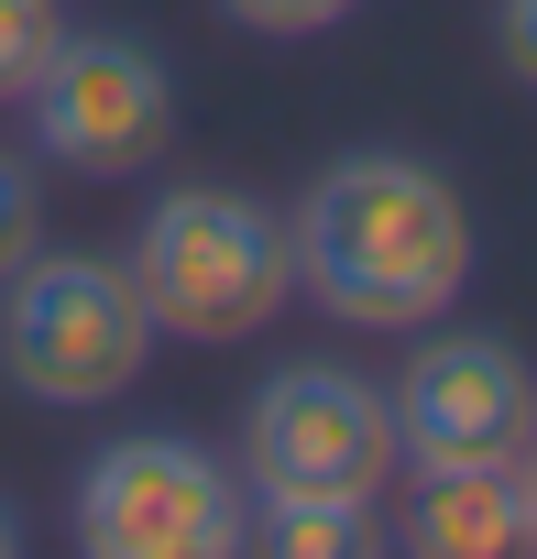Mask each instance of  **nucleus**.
Segmentation results:
<instances>
[{"label":"nucleus","instance_id":"1","mask_svg":"<svg viewBox=\"0 0 537 559\" xmlns=\"http://www.w3.org/2000/svg\"><path fill=\"white\" fill-rule=\"evenodd\" d=\"M297 286L351 330H428L472 286V209L417 154H341L286 219Z\"/></svg>","mask_w":537,"mask_h":559},{"label":"nucleus","instance_id":"2","mask_svg":"<svg viewBox=\"0 0 537 559\" xmlns=\"http://www.w3.org/2000/svg\"><path fill=\"white\" fill-rule=\"evenodd\" d=\"M154 341L165 330L121 252H23L0 274V384L34 406H110Z\"/></svg>","mask_w":537,"mask_h":559},{"label":"nucleus","instance_id":"3","mask_svg":"<svg viewBox=\"0 0 537 559\" xmlns=\"http://www.w3.org/2000/svg\"><path fill=\"white\" fill-rule=\"evenodd\" d=\"M132 286L154 308V330L176 341H252L297 297V241L275 209H252L230 187H165L132 230Z\"/></svg>","mask_w":537,"mask_h":559},{"label":"nucleus","instance_id":"4","mask_svg":"<svg viewBox=\"0 0 537 559\" xmlns=\"http://www.w3.org/2000/svg\"><path fill=\"white\" fill-rule=\"evenodd\" d=\"M241 472L263 504H373L395 483V406L341 362H297L241 406Z\"/></svg>","mask_w":537,"mask_h":559},{"label":"nucleus","instance_id":"5","mask_svg":"<svg viewBox=\"0 0 537 559\" xmlns=\"http://www.w3.org/2000/svg\"><path fill=\"white\" fill-rule=\"evenodd\" d=\"M241 537H252L241 483L176 428L110 439L77 472V548H99V559H230Z\"/></svg>","mask_w":537,"mask_h":559},{"label":"nucleus","instance_id":"6","mask_svg":"<svg viewBox=\"0 0 537 559\" xmlns=\"http://www.w3.org/2000/svg\"><path fill=\"white\" fill-rule=\"evenodd\" d=\"M23 110H34V143L67 176H143L176 143V78L132 34H56Z\"/></svg>","mask_w":537,"mask_h":559},{"label":"nucleus","instance_id":"7","mask_svg":"<svg viewBox=\"0 0 537 559\" xmlns=\"http://www.w3.org/2000/svg\"><path fill=\"white\" fill-rule=\"evenodd\" d=\"M537 439V373L504 341H428L395 384L406 472H515Z\"/></svg>","mask_w":537,"mask_h":559},{"label":"nucleus","instance_id":"8","mask_svg":"<svg viewBox=\"0 0 537 559\" xmlns=\"http://www.w3.org/2000/svg\"><path fill=\"white\" fill-rule=\"evenodd\" d=\"M406 548L417 559H515V548H537L526 472H417Z\"/></svg>","mask_w":537,"mask_h":559},{"label":"nucleus","instance_id":"9","mask_svg":"<svg viewBox=\"0 0 537 559\" xmlns=\"http://www.w3.org/2000/svg\"><path fill=\"white\" fill-rule=\"evenodd\" d=\"M373 526V504H263V548L286 559H351Z\"/></svg>","mask_w":537,"mask_h":559},{"label":"nucleus","instance_id":"10","mask_svg":"<svg viewBox=\"0 0 537 559\" xmlns=\"http://www.w3.org/2000/svg\"><path fill=\"white\" fill-rule=\"evenodd\" d=\"M56 0H0V99H23L34 88V67L56 56Z\"/></svg>","mask_w":537,"mask_h":559},{"label":"nucleus","instance_id":"11","mask_svg":"<svg viewBox=\"0 0 537 559\" xmlns=\"http://www.w3.org/2000/svg\"><path fill=\"white\" fill-rule=\"evenodd\" d=\"M34 241H45V187H34L23 154H0V274H12Z\"/></svg>","mask_w":537,"mask_h":559},{"label":"nucleus","instance_id":"12","mask_svg":"<svg viewBox=\"0 0 537 559\" xmlns=\"http://www.w3.org/2000/svg\"><path fill=\"white\" fill-rule=\"evenodd\" d=\"M230 23H252V34H330V23H351V0H230Z\"/></svg>","mask_w":537,"mask_h":559},{"label":"nucleus","instance_id":"13","mask_svg":"<svg viewBox=\"0 0 537 559\" xmlns=\"http://www.w3.org/2000/svg\"><path fill=\"white\" fill-rule=\"evenodd\" d=\"M493 45H504V67L537 88V0H493Z\"/></svg>","mask_w":537,"mask_h":559},{"label":"nucleus","instance_id":"14","mask_svg":"<svg viewBox=\"0 0 537 559\" xmlns=\"http://www.w3.org/2000/svg\"><path fill=\"white\" fill-rule=\"evenodd\" d=\"M515 472H526V515H537V439H526V461H515Z\"/></svg>","mask_w":537,"mask_h":559},{"label":"nucleus","instance_id":"15","mask_svg":"<svg viewBox=\"0 0 537 559\" xmlns=\"http://www.w3.org/2000/svg\"><path fill=\"white\" fill-rule=\"evenodd\" d=\"M0 559H12V504H0Z\"/></svg>","mask_w":537,"mask_h":559}]
</instances>
